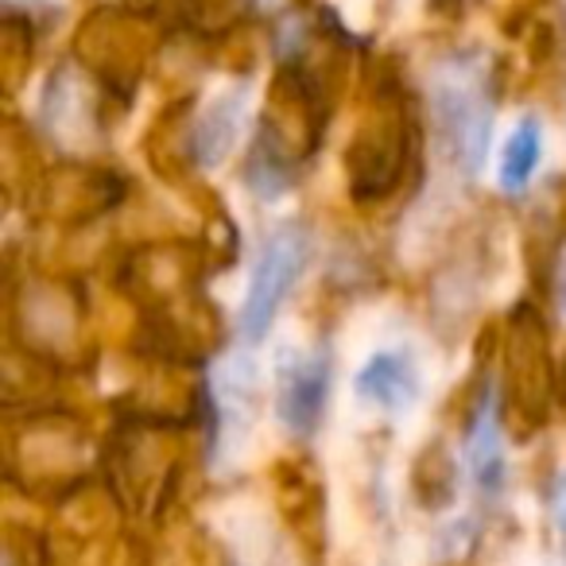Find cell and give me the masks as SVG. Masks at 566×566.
I'll return each mask as SVG.
<instances>
[{
	"instance_id": "cell-8",
	"label": "cell",
	"mask_w": 566,
	"mask_h": 566,
	"mask_svg": "<svg viewBox=\"0 0 566 566\" xmlns=\"http://www.w3.org/2000/svg\"><path fill=\"white\" fill-rule=\"evenodd\" d=\"M551 512H555V524H558V532H563V551H566V473L558 478V485H555V501H551Z\"/></svg>"
},
{
	"instance_id": "cell-5",
	"label": "cell",
	"mask_w": 566,
	"mask_h": 566,
	"mask_svg": "<svg viewBox=\"0 0 566 566\" xmlns=\"http://www.w3.org/2000/svg\"><path fill=\"white\" fill-rule=\"evenodd\" d=\"M465 462H470L473 485L485 496L504 493V442L496 427L493 400H481L470 419V439H465Z\"/></svg>"
},
{
	"instance_id": "cell-6",
	"label": "cell",
	"mask_w": 566,
	"mask_h": 566,
	"mask_svg": "<svg viewBox=\"0 0 566 566\" xmlns=\"http://www.w3.org/2000/svg\"><path fill=\"white\" fill-rule=\"evenodd\" d=\"M539 151H543V133H539V120L524 117L516 128H512L509 144H504V156H501V187L504 190H524L527 179L535 175L539 167Z\"/></svg>"
},
{
	"instance_id": "cell-7",
	"label": "cell",
	"mask_w": 566,
	"mask_h": 566,
	"mask_svg": "<svg viewBox=\"0 0 566 566\" xmlns=\"http://www.w3.org/2000/svg\"><path fill=\"white\" fill-rule=\"evenodd\" d=\"M237 133H241V94L218 97V105H213L202 125H198V156H202V164L226 159Z\"/></svg>"
},
{
	"instance_id": "cell-1",
	"label": "cell",
	"mask_w": 566,
	"mask_h": 566,
	"mask_svg": "<svg viewBox=\"0 0 566 566\" xmlns=\"http://www.w3.org/2000/svg\"><path fill=\"white\" fill-rule=\"evenodd\" d=\"M311 241L300 226H283L275 229L264 241L256 260V272L249 280V292H244V307H241V331L244 338H260V334L272 326L280 303L287 300V292L300 280L303 264H307Z\"/></svg>"
},
{
	"instance_id": "cell-4",
	"label": "cell",
	"mask_w": 566,
	"mask_h": 566,
	"mask_svg": "<svg viewBox=\"0 0 566 566\" xmlns=\"http://www.w3.org/2000/svg\"><path fill=\"white\" fill-rule=\"evenodd\" d=\"M357 396L365 403H377L388 411L411 408V400L419 396V373L411 365V357L403 354H377L365 361V369L354 380Z\"/></svg>"
},
{
	"instance_id": "cell-3",
	"label": "cell",
	"mask_w": 566,
	"mask_h": 566,
	"mask_svg": "<svg viewBox=\"0 0 566 566\" xmlns=\"http://www.w3.org/2000/svg\"><path fill=\"white\" fill-rule=\"evenodd\" d=\"M331 396V357L326 354H283L275 411L295 434H311Z\"/></svg>"
},
{
	"instance_id": "cell-2",
	"label": "cell",
	"mask_w": 566,
	"mask_h": 566,
	"mask_svg": "<svg viewBox=\"0 0 566 566\" xmlns=\"http://www.w3.org/2000/svg\"><path fill=\"white\" fill-rule=\"evenodd\" d=\"M434 120H439V133L447 140L450 156L458 159L465 175L481 171L489 151V97L481 86H473L470 78H458V74H447V78L434 82Z\"/></svg>"
}]
</instances>
